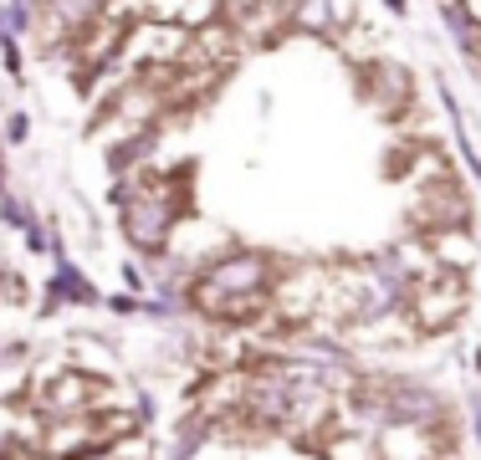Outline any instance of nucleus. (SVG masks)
Listing matches in <instances>:
<instances>
[{
  "instance_id": "obj_1",
  "label": "nucleus",
  "mask_w": 481,
  "mask_h": 460,
  "mask_svg": "<svg viewBox=\"0 0 481 460\" xmlns=\"http://www.w3.org/2000/svg\"><path fill=\"white\" fill-rule=\"evenodd\" d=\"M0 215H5V226H26V230H31V210H26L16 194H0Z\"/></svg>"
},
{
  "instance_id": "obj_2",
  "label": "nucleus",
  "mask_w": 481,
  "mask_h": 460,
  "mask_svg": "<svg viewBox=\"0 0 481 460\" xmlns=\"http://www.w3.org/2000/svg\"><path fill=\"white\" fill-rule=\"evenodd\" d=\"M26 128H31V118H26V113H11V123H5V139H11V144H21Z\"/></svg>"
},
{
  "instance_id": "obj_3",
  "label": "nucleus",
  "mask_w": 481,
  "mask_h": 460,
  "mask_svg": "<svg viewBox=\"0 0 481 460\" xmlns=\"http://www.w3.org/2000/svg\"><path fill=\"white\" fill-rule=\"evenodd\" d=\"M384 5H389V11H395V16H405V5H410V0H384Z\"/></svg>"
},
{
  "instance_id": "obj_4",
  "label": "nucleus",
  "mask_w": 481,
  "mask_h": 460,
  "mask_svg": "<svg viewBox=\"0 0 481 460\" xmlns=\"http://www.w3.org/2000/svg\"><path fill=\"white\" fill-rule=\"evenodd\" d=\"M0 189H5V164H0Z\"/></svg>"
}]
</instances>
